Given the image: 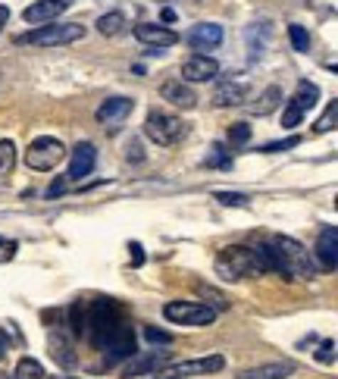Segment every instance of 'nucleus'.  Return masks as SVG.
I'll return each mask as SVG.
<instances>
[{
  "label": "nucleus",
  "mask_w": 338,
  "mask_h": 379,
  "mask_svg": "<svg viewBox=\"0 0 338 379\" xmlns=\"http://www.w3.org/2000/svg\"><path fill=\"white\" fill-rule=\"evenodd\" d=\"M85 333H91V342L107 354L110 364L135 354L132 326L125 323L120 304H113L110 298H97V301L88 304V329Z\"/></svg>",
  "instance_id": "obj_1"
},
{
  "label": "nucleus",
  "mask_w": 338,
  "mask_h": 379,
  "mask_svg": "<svg viewBox=\"0 0 338 379\" xmlns=\"http://www.w3.org/2000/svg\"><path fill=\"white\" fill-rule=\"evenodd\" d=\"M257 254L263 257L266 270H276L285 279H313L317 276V264L310 260V254L304 251V244L297 239H288V235H276L266 244H254Z\"/></svg>",
  "instance_id": "obj_2"
},
{
  "label": "nucleus",
  "mask_w": 338,
  "mask_h": 379,
  "mask_svg": "<svg viewBox=\"0 0 338 379\" xmlns=\"http://www.w3.org/2000/svg\"><path fill=\"white\" fill-rule=\"evenodd\" d=\"M216 270H219L223 279L238 282V279H245V276L266 273V264H263V257L257 254V248H248V244H229V248H223V254L216 257Z\"/></svg>",
  "instance_id": "obj_3"
},
{
  "label": "nucleus",
  "mask_w": 338,
  "mask_h": 379,
  "mask_svg": "<svg viewBox=\"0 0 338 379\" xmlns=\"http://www.w3.org/2000/svg\"><path fill=\"white\" fill-rule=\"evenodd\" d=\"M85 38V26H78V22H66V26H53V22H47V26H35L31 31L16 38V44L22 47H63V44H73V41H82Z\"/></svg>",
  "instance_id": "obj_4"
},
{
  "label": "nucleus",
  "mask_w": 338,
  "mask_h": 379,
  "mask_svg": "<svg viewBox=\"0 0 338 379\" xmlns=\"http://www.w3.org/2000/svg\"><path fill=\"white\" fill-rule=\"evenodd\" d=\"M144 135L160 147H172L188 135V123L172 113H163V110H151L144 120Z\"/></svg>",
  "instance_id": "obj_5"
},
{
  "label": "nucleus",
  "mask_w": 338,
  "mask_h": 379,
  "mask_svg": "<svg viewBox=\"0 0 338 379\" xmlns=\"http://www.w3.org/2000/svg\"><path fill=\"white\" fill-rule=\"evenodd\" d=\"M163 317L176 326H210L216 320V311L204 301H169L163 304Z\"/></svg>",
  "instance_id": "obj_6"
},
{
  "label": "nucleus",
  "mask_w": 338,
  "mask_h": 379,
  "mask_svg": "<svg viewBox=\"0 0 338 379\" xmlns=\"http://www.w3.org/2000/svg\"><path fill=\"white\" fill-rule=\"evenodd\" d=\"M66 157V147H63V141L60 138H35L28 145V151H26V163L31 170H38V172H51L57 163Z\"/></svg>",
  "instance_id": "obj_7"
},
{
  "label": "nucleus",
  "mask_w": 338,
  "mask_h": 379,
  "mask_svg": "<svg viewBox=\"0 0 338 379\" xmlns=\"http://www.w3.org/2000/svg\"><path fill=\"white\" fill-rule=\"evenodd\" d=\"M226 367L223 354H207V358H194V360H179L167 370L169 379H185V376H207V373H219Z\"/></svg>",
  "instance_id": "obj_8"
},
{
  "label": "nucleus",
  "mask_w": 338,
  "mask_h": 379,
  "mask_svg": "<svg viewBox=\"0 0 338 379\" xmlns=\"http://www.w3.org/2000/svg\"><path fill=\"white\" fill-rule=\"evenodd\" d=\"M47 351H51V358L60 364V370H75V351H73V338H69L66 326H51V333H47Z\"/></svg>",
  "instance_id": "obj_9"
},
{
  "label": "nucleus",
  "mask_w": 338,
  "mask_h": 379,
  "mask_svg": "<svg viewBox=\"0 0 338 379\" xmlns=\"http://www.w3.org/2000/svg\"><path fill=\"white\" fill-rule=\"evenodd\" d=\"M94 163H97V151H94L91 141H78L73 147V160H69V170H66V182L75 185L82 182L85 176H91Z\"/></svg>",
  "instance_id": "obj_10"
},
{
  "label": "nucleus",
  "mask_w": 338,
  "mask_h": 379,
  "mask_svg": "<svg viewBox=\"0 0 338 379\" xmlns=\"http://www.w3.org/2000/svg\"><path fill=\"white\" fill-rule=\"evenodd\" d=\"M245 41H248V57L250 63H260L266 57V51L273 47V22H254V26L245 28Z\"/></svg>",
  "instance_id": "obj_11"
},
{
  "label": "nucleus",
  "mask_w": 338,
  "mask_h": 379,
  "mask_svg": "<svg viewBox=\"0 0 338 379\" xmlns=\"http://www.w3.org/2000/svg\"><path fill=\"white\" fill-rule=\"evenodd\" d=\"M219 76V63L213 57H207V53H194V57H188L182 63V82L194 85V82H213Z\"/></svg>",
  "instance_id": "obj_12"
},
{
  "label": "nucleus",
  "mask_w": 338,
  "mask_h": 379,
  "mask_svg": "<svg viewBox=\"0 0 338 379\" xmlns=\"http://www.w3.org/2000/svg\"><path fill=\"white\" fill-rule=\"evenodd\" d=\"M66 10H69V0H35V4H28L22 10V19L28 26H47V22H53Z\"/></svg>",
  "instance_id": "obj_13"
},
{
  "label": "nucleus",
  "mask_w": 338,
  "mask_h": 379,
  "mask_svg": "<svg viewBox=\"0 0 338 379\" xmlns=\"http://www.w3.org/2000/svg\"><path fill=\"white\" fill-rule=\"evenodd\" d=\"M167 364V354L163 351H147V354H129V360L122 364V379H135V376H144V373H154Z\"/></svg>",
  "instance_id": "obj_14"
},
{
  "label": "nucleus",
  "mask_w": 338,
  "mask_h": 379,
  "mask_svg": "<svg viewBox=\"0 0 338 379\" xmlns=\"http://www.w3.org/2000/svg\"><path fill=\"white\" fill-rule=\"evenodd\" d=\"M135 38L141 44H151V47H172L179 44V31L169 28V26H157V22H141L135 26Z\"/></svg>",
  "instance_id": "obj_15"
},
{
  "label": "nucleus",
  "mask_w": 338,
  "mask_h": 379,
  "mask_svg": "<svg viewBox=\"0 0 338 379\" xmlns=\"http://www.w3.org/2000/svg\"><path fill=\"white\" fill-rule=\"evenodd\" d=\"M160 98L169 100V104L179 107V110H191L194 104H198V94H194V88L188 82H182V78H169V82H163Z\"/></svg>",
  "instance_id": "obj_16"
},
{
  "label": "nucleus",
  "mask_w": 338,
  "mask_h": 379,
  "mask_svg": "<svg viewBox=\"0 0 338 379\" xmlns=\"http://www.w3.org/2000/svg\"><path fill=\"white\" fill-rule=\"evenodd\" d=\"M226 31L219 22H201V26L191 28V35H188V41H191L194 51H216L219 44H223Z\"/></svg>",
  "instance_id": "obj_17"
},
{
  "label": "nucleus",
  "mask_w": 338,
  "mask_h": 379,
  "mask_svg": "<svg viewBox=\"0 0 338 379\" xmlns=\"http://www.w3.org/2000/svg\"><path fill=\"white\" fill-rule=\"evenodd\" d=\"M317 260L323 264V270H329V273L338 266V226H326L323 232H319Z\"/></svg>",
  "instance_id": "obj_18"
},
{
  "label": "nucleus",
  "mask_w": 338,
  "mask_h": 379,
  "mask_svg": "<svg viewBox=\"0 0 338 379\" xmlns=\"http://www.w3.org/2000/svg\"><path fill=\"white\" fill-rule=\"evenodd\" d=\"M213 104L216 107H241V104H248V85L232 82V78L219 82L213 88Z\"/></svg>",
  "instance_id": "obj_19"
},
{
  "label": "nucleus",
  "mask_w": 338,
  "mask_h": 379,
  "mask_svg": "<svg viewBox=\"0 0 338 379\" xmlns=\"http://www.w3.org/2000/svg\"><path fill=\"white\" fill-rule=\"evenodd\" d=\"M132 107H135V100H132V98H110V100H104V104L97 107V123H104V125L122 123L125 116L132 113Z\"/></svg>",
  "instance_id": "obj_20"
},
{
  "label": "nucleus",
  "mask_w": 338,
  "mask_h": 379,
  "mask_svg": "<svg viewBox=\"0 0 338 379\" xmlns=\"http://www.w3.org/2000/svg\"><path fill=\"white\" fill-rule=\"evenodd\" d=\"M295 364L292 360H276V364H263V367H250V370H241L238 379H288L295 373Z\"/></svg>",
  "instance_id": "obj_21"
},
{
  "label": "nucleus",
  "mask_w": 338,
  "mask_h": 379,
  "mask_svg": "<svg viewBox=\"0 0 338 379\" xmlns=\"http://www.w3.org/2000/svg\"><path fill=\"white\" fill-rule=\"evenodd\" d=\"M279 104H282V88H279V85H270L266 91H260V98L248 104V113L250 116H270Z\"/></svg>",
  "instance_id": "obj_22"
},
{
  "label": "nucleus",
  "mask_w": 338,
  "mask_h": 379,
  "mask_svg": "<svg viewBox=\"0 0 338 379\" xmlns=\"http://www.w3.org/2000/svg\"><path fill=\"white\" fill-rule=\"evenodd\" d=\"M125 26V16L120 10H113V13H104V16H97V31L104 38H113V35H120Z\"/></svg>",
  "instance_id": "obj_23"
},
{
  "label": "nucleus",
  "mask_w": 338,
  "mask_h": 379,
  "mask_svg": "<svg viewBox=\"0 0 338 379\" xmlns=\"http://www.w3.org/2000/svg\"><path fill=\"white\" fill-rule=\"evenodd\" d=\"M317 100H319V88L313 82H297V91H295V104L307 113L310 107H317Z\"/></svg>",
  "instance_id": "obj_24"
},
{
  "label": "nucleus",
  "mask_w": 338,
  "mask_h": 379,
  "mask_svg": "<svg viewBox=\"0 0 338 379\" xmlns=\"http://www.w3.org/2000/svg\"><path fill=\"white\" fill-rule=\"evenodd\" d=\"M69 329H73V336H85V329H88V304L85 301L69 307Z\"/></svg>",
  "instance_id": "obj_25"
},
{
  "label": "nucleus",
  "mask_w": 338,
  "mask_h": 379,
  "mask_svg": "<svg viewBox=\"0 0 338 379\" xmlns=\"http://www.w3.org/2000/svg\"><path fill=\"white\" fill-rule=\"evenodd\" d=\"M16 170V145L10 138L0 141V179H6Z\"/></svg>",
  "instance_id": "obj_26"
},
{
  "label": "nucleus",
  "mask_w": 338,
  "mask_h": 379,
  "mask_svg": "<svg viewBox=\"0 0 338 379\" xmlns=\"http://www.w3.org/2000/svg\"><path fill=\"white\" fill-rule=\"evenodd\" d=\"M16 379H47V373L35 358H22L19 364H16Z\"/></svg>",
  "instance_id": "obj_27"
},
{
  "label": "nucleus",
  "mask_w": 338,
  "mask_h": 379,
  "mask_svg": "<svg viewBox=\"0 0 338 379\" xmlns=\"http://www.w3.org/2000/svg\"><path fill=\"white\" fill-rule=\"evenodd\" d=\"M288 38H292V47L297 53L310 51V35H307V28H304V26H297V22H295V26H288Z\"/></svg>",
  "instance_id": "obj_28"
},
{
  "label": "nucleus",
  "mask_w": 338,
  "mask_h": 379,
  "mask_svg": "<svg viewBox=\"0 0 338 379\" xmlns=\"http://www.w3.org/2000/svg\"><path fill=\"white\" fill-rule=\"evenodd\" d=\"M141 336L151 345H172V333H167V329H160V326H151V323L141 329Z\"/></svg>",
  "instance_id": "obj_29"
},
{
  "label": "nucleus",
  "mask_w": 338,
  "mask_h": 379,
  "mask_svg": "<svg viewBox=\"0 0 338 379\" xmlns=\"http://www.w3.org/2000/svg\"><path fill=\"white\" fill-rule=\"evenodd\" d=\"M335 123H338V104H335V100H329V104H326V113L317 120V132H332Z\"/></svg>",
  "instance_id": "obj_30"
},
{
  "label": "nucleus",
  "mask_w": 338,
  "mask_h": 379,
  "mask_svg": "<svg viewBox=\"0 0 338 379\" xmlns=\"http://www.w3.org/2000/svg\"><path fill=\"white\" fill-rule=\"evenodd\" d=\"M248 141H250V125L248 123L229 125V145L232 147H241V145H248Z\"/></svg>",
  "instance_id": "obj_31"
},
{
  "label": "nucleus",
  "mask_w": 338,
  "mask_h": 379,
  "mask_svg": "<svg viewBox=\"0 0 338 379\" xmlns=\"http://www.w3.org/2000/svg\"><path fill=\"white\" fill-rule=\"evenodd\" d=\"M301 145V138L292 135V138H282V141H270V145L260 147V154H282V151H292V147Z\"/></svg>",
  "instance_id": "obj_32"
},
{
  "label": "nucleus",
  "mask_w": 338,
  "mask_h": 379,
  "mask_svg": "<svg viewBox=\"0 0 338 379\" xmlns=\"http://www.w3.org/2000/svg\"><path fill=\"white\" fill-rule=\"evenodd\" d=\"M216 201L223 207H248L250 197L248 194H238V192H216Z\"/></svg>",
  "instance_id": "obj_33"
},
{
  "label": "nucleus",
  "mask_w": 338,
  "mask_h": 379,
  "mask_svg": "<svg viewBox=\"0 0 338 379\" xmlns=\"http://www.w3.org/2000/svg\"><path fill=\"white\" fill-rule=\"evenodd\" d=\"M301 123H304V110L292 100V104L285 107V113H282V125H285V129H297Z\"/></svg>",
  "instance_id": "obj_34"
},
{
  "label": "nucleus",
  "mask_w": 338,
  "mask_h": 379,
  "mask_svg": "<svg viewBox=\"0 0 338 379\" xmlns=\"http://www.w3.org/2000/svg\"><path fill=\"white\" fill-rule=\"evenodd\" d=\"M198 291H201V295H207V298H210V307H213V311H226V307H229V301H226V295H219L216 289H210V286H198Z\"/></svg>",
  "instance_id": "obj_35"
},
{
  "label": "nucleus",
  "mask_w": 338,
  "mask_h": 379,
  "mask_svg": "<svg viewBox=\"0 0 338 379\" xmlns=\"http://www.w3.org/2000/svg\"><path fill=\"white\" fill-rule=\"evenodd\" d=\"M317 360H319V364H326V367H332V364H335V338H326V342L319 345Z\"/></svg>",
  "instance_id": "obj_36"
},
{
  "label": "nucleus",
  "mask_w": 338,
  "mask_h": 379,
  "mask_svg": "<svg viewBox=\"0 0 338 379\" xmlns=\"http://www.w3.org/2000/svg\"><path fill=\"white\" fill-rule=\"evenodd\" d=\"M69 188V182H66V176H57V182H53L51 188H47V201H53V197H60L63 192Z\"/></svg>",
  "instance_id": "obj_37"
},
{
  "label": "nucleus",
  "mask_w": 338,
  "mask_h": 379,
  "mask_svg": "<svg viewBox=\"0 0 338 379\" xmlns=\"http://www.w3.org/2000/svg\"><path fill=\"white\" fill-rule=\"evenodd\" d=\"M129 251H132V266H141V264H144V251H141L138 242H132Z\"/></svg>",
  "instance_id": "obj_38"
},
{
  "label": "nucleus",
  "mask_w": 338,
  "mask_h": 379,
  "mask_svg": "<svg viewBox=\"0 0 338 379\" xmlns=\"http://www.w3.org/2000/svg\"><path fill=\"white\" fill-rule=\"evenodd\" d=\"M160 19H163V22H176V10H172V6H163Z\"/></svg>",
  "instance_id": "obj_39"
},
{
  "label": "nucleus",
  "mask_w": 338,
  "mask_h": 379,
  "mask_svg": "<svg viewBox=\"0 0 338 379\" xmlns=\"http://www.w3.org/2000/svg\"><path fill=\"white\" fill-rule=\"evenodd\" d=\"M129 151H132L129 157H132V160L138 163V160H141V145H138V141H132V147H129Z\"/></svg>",
  "instance_id": "obj_40"
},
{
  "label": "nucleus",
  "mask_w": 338,
  "mask_h": 379,
  "mask_svg": "<svg viewBox=\"0 0 338 379\" xmlns=\"http://www.w3.org/2000/svg\"><path fill=\"white\" fill-rule=\"evenodd\" d=\"M6 19H10V10H6L4 4H0V31H4V26H6Z\"/></svg>",
  "instance_id": "obj_41"
},
{
  "label": "nucleus",
  "mask_w": 338,
  "mask_h": 379,
  "mask_svg": "<svg viewBox=\"0 0 338 379\" xmlns=\"http://www.w3.org/2000/svg\"><path fill=\"white\" fill-rule=\"evenodd\" d=\"M6 354V338H4V333H0V358Z\"/></svg>",
  "instance_id": "obj_42"
},
{
  "label": "nucleus",
  "mask_w": 338,
  "mask_h": 379,
  "mask_svg": "<svg viewBox=\"0 0 338 379\" xmlns=\"http://www.w3.org/2000/svg\"><path fill=\"white\" fill-rule=\"evenodd\" d=\"M53 379H75V376H53Z\"/></svg>",
  "instance_id": "obj_43"
},
{
  "label": "nucleus",
  "mask_w": 338,
  "mask_h": 379,
  "mask_svg": "<svg viewBox=\"0 0 338 379\" xmlns=\"http://www.w3.org/2000/svg\"><path fill=\"white\" fill-rule=\"evenodd\" d=\"M163 379H169V376H163Z\"/></svg>",
  "instance_id": "obj_44"
},
{
  "label": "nucleus",
  "mask_w": 338,
  "mask_h": 379,
  "mask_svg": "<svg viewBox=\"0 0 338 379\" xmlns=\"http://www.w3.org/2000/svg\"><path fill=\"white\" fill-rule=\"evenodd\" d=\"M0 242H4V239H0Z\"/></svg>",
  "instance_id": "obj_45"
}]
</instances>
